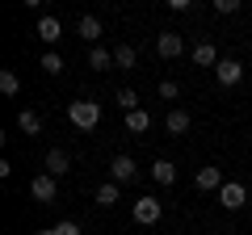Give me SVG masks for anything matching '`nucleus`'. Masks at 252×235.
I'll return each instance as SVG.
<instances>
[{
  "instance_id": "obj_6",
  "label": "nucleus",
  "mask_w": 252,
  "mask_h": 235,
  "mask_svg": "<svg viewBox=\"0 0 252 235\" xmlns=\"http://www.w3.org/2000/svg\"><path fill=\"white\" fill-rule=\"evenodd\" d=\"M38 38H42L46 46H55L63 38V26H59V17H51V13H42V17H38V29H34Z\"/></svg>"
},
{
  "instance_id": "obj_10",
  "label": "nucleus",
  "mask_w": 252,
  "mask_h": 235,
  "mask_svg": "<svg viewBox=\"0 0 252 235\" xmlns=\"http://www.w3.org/2000/svg\"><path fill=\"white\" fill-rule=\"evenodd\" d=\"M189 126H193V118H189L185 109H172V114L164 118V130H168V135H185Z\"/></svg>"
},
{
  "instance_id": "obj_19",
  "label": "nucleus",
  "mask_w": 252,
  "mask_h": 235,
  "mask_svg": "<svg viewBox=\"0 0 252 235\" xmlns=\"http://www.w3.org/2000/svg\"><path fill=\"white\" fill-rule=\"evenodd\" d=\"M147 126H152V118H147L143 109H135V114H126V130H130V135H143Z\"/></svg>"
},
{
  "instance_id": "obj_9",
  "label": "nucleus",
  "mask_w": 252,
  "mask_h": 235,
  "mask_svg": "<svg viewBox=\"0 0 252 235\" xmlns=\"http://www.w3.org/2000/svg\"><path fill=\"white\" fill-rule=\"evenodd\" d=\"M181 51H185L181 34H160V38H156V55H160V59H177Z\"/></svg>"
},
{
  "instance_id": "obj_8",
  "label": "nucleus",
  "mask_w": 252,
  "mask_h": 235,
  "mask_svg": "<svg viewBox=\"0 0 252 235\" xmlns=\"http://www.w3.org/2000/svg\"><path fill=\"white\" fill-rule=\"evenodd\" d=\"M193 185H198L202 193H210V189H223V168H198V176H193Z\"/></svg>"
},
{
  "instance_id": "obj_23",
  "label": "nucleus",
  "mask_w": 252,
  "mask_h": 235,
  "mask_svg": "<svg viewBox=\"0 0 252 235\" xmlns=\"http://www.w3.org/2000/svg\"><path fill=\"white\" fill-rule=\"evenodd\" d=\"M160 97H164V101H177V97H181L177 80H160Z\"/></svg>"
},
{
  "instance_id": "obj_17",
  "label": "nucleus",
  "mask_w": 252,
  "mask_h": 235,
  "mask_svg": "<svg viewBox=\"0 0 252 235\" xmlns=\"http://www.w3.org/2000/svg\"><path fill=\"white\" fill-rule=\"evenodd\" d=\"M76 34H80L84 42H93V46H97V38H101V21H97V17H80V26H76Z\"/></svg>"
},
{
  "instance_id": "obj_26",
  "label": "nucleus",
  "mask_w": 252,
  "mask_h": 235,
  "mask_svg": "<svg viewBox=\"0 0 252 235\" xmlns=\"http://www.w3.org/2000/svg\"><path fill=\"white\" fill-rule=\"evenodd\" d=\"M38 235H59V231H55V227H46V231H38Z\"/></svg>"
},
{
  "instance_id": "obj_16",
  "label": "nucleus",
  "mask_w": 252,
  "mask_h": 235,
  "mask_svg": "<svg viewBox=\"0 0 252 235\" xmlns=\"http://www.w3.org/2000/svg\"><path fill=\"white\" fill-rule=\"evenodd\" d=\"M17 126L26 130V135H38V130H42V114H38V109H21V114H17Z\"/></svg>"
},
{
  "instance_id": "obj_4",
  "label": "nucleus",
  "mask_w": 252,
  "mask_h": 235,
  "mask_svg": "<svg viewBox=\"0 0 252 235\" xmlns=\"http://www.w3.org/2000/svg\"><path fill=\"white\" fill-rule=\"evenodd\" d=\"M160 214H164L160 198H139V202H135V223L152 227V223H160Z\"/></svg>"
},
{
  "instance_id": "obj_1",
  "label": "nucleus",
  "mask_w": 252,
  "mask_h": 235,
  "mask_svg": "<svg viewBox=\"0 0 252 235\" xmlns=\"http://www.w3.org/2000/svg\"><path fill=\"white\" fill-rule=\"evenodd\" d=\"M67 118H72L76 130H93V126H101V105L97 101H72L67 105Z\"/></svg>"
},
{
  "instance_id": "obj_21",
  "label": "nucleus",
  "mask_w": 252,
  "mask_h": 235,
  "mask_svg": "<svg viewBox=\"0 0 252 235\" xmlns=\"http://www.w3.org/2000/svg\"><path fill=\"white\" fill-rule=\"evenodd\" d=\"M42 72H46V76H59V72H63V55L46 51V55H42Z\"/></svg>"
},
{
  "instance_id": "obj_24",
  "label": "nucleus",
  "mask_w": 252,
  "mask_h": 235,
  "mask_svg": "<svg viewBox=\"0 0 252 235\" xmlns=\"http://www.w3.org/2000/svg\"><path fill=\"white\" fill-rule=\"evenodd\" d=\"M215 13H223V17L227 13H240V0H215Z\"/></svg>"
},
{
  "instance_id": "obj_3",
  "label": "nucleus",
  "mask_w": 252,
  "mask_h": 235,
  "mask_svg": "<svg viewBox=\"0 0 252 235\" xmlns=\"http://www.w3.org/2000/svg\"><path fill=\"white\" fill-rule=\"evenodd\" d=\"M30 193H34V202H42V206H51L55 198H59V185H55L51 172H42V176H34V185H30Z\"/></svg>"
},
{
  "instance_id": "obj_14",
  "label": "nucleus",
  "mask_w": 252,
  "mask_h": 235,
  "mask_svg": "<svg viewBox=\"0 0 252 235\" xmlns=\"http://www.w3.org/2000/svg\"><path fill=\"white\" fill-rule=\"evenodd\" d=\"M118 198H122V185H114V181H105V185L97 189V206H101V210L118 206Z\"/></svg>"
},
{
  "instance_id": "obj_11",
  "label": "nucleus",
  "mask_w": 252,
  "mask_h": 235,
  "mask_svg": "<svg viewBox=\"0 0 252 235\" xmlns=\"http://www.w3.org/2000/svg\"><path fill=\"white\" fill-rule=\"evenodd\" d=\"M152 181L156 185H172V181H177V164H172V160H156L152 164Z\"/></svg>"
},
{
  "instance_id": "obj_7",
  "label": "nucleus",
  "mask_w": 252,
  "mask_h": 235,
  "mask_svg": "<svg viewBox=\"0 0 252 235\" xmlns=\"http://www.w3.org/2000/svg\"><path fill=\"white\" fill-rule=\"evenodd\" d=\"M219 202H223V206H227V210H240V206H244V202H248V189H244V185H240V181H227V185H223V189H219Z\"/></svg>"
},
{
  "instance_id": "obj_12",
  "label": "nucleus",
  "mask_w": 252,
  "mask_h": 235,
  "mask_svg": "<svg viewBox=\"0 0 252 235\" xmlns=\"http://www.w3.org/2000/svg\"><path fill=\"white\" fill-rule=\"evenodd\" d=\"M67 168H72L67 151H59V147H55V151H46V172H51V176H63Z\"/></svg>"
},
{
  "instance_id": "obj_20",
  "label": "nucleus",
  "mask_w": 252,
  "mask_h": 235,
  "mask_svg": "<svg viewBox=\"0 0 252 235\" xmlns=\"http://www.w3.org/2000/svg\"><path fill=\"white\" fill-rule=\"evenodd\" d=\"M118 105H122V114H135V109H139L135 88H118Z\"/></svg>"
},
{
  "instance_id": "obj_2",
  "label": "nucleus",
  "mask_w": 252,
  "mask_h": 235,
  "mask_svg": "<svg viewBox=\"0 0 252 235\" xmlns=\"http://www.w3.org/2000/svg\"><path fill=\"white\" fill-rule=\"evenodd\" d=\"M109 176H114V185H130L139 176V164L130 160V155H114V164H109Z\"/></svg>"
},
{
  "instance_id": "obj_15",
  "label": "nucleus",
  "mask_w": 252,
  "mask_h": 235,
  "mask_svg": "<svg viewBox=\"0 0 252 235\" xmlns=\"http://www.w3.org/2000/svg\"><path fill=\"white\" fill-rule=\"evenodd\" d=\"M109 63H114V51H105V46H89V67H93V72H105Z\"/></svg>"
},
{
  "instance_id": "obj_25",
  "label": "nucleus",
  "mask_w": 252,
  "mask_h": 235,
  "mask_svg": "<svg viewBox=\"0 0 252 235\" xmlns=\"http://www.w3.org/2000/svg\"><path fill=\"white\" fill-rule=\"evenodd\" d=\"M55 231H59V235H80V227H76V223H59Z\"/></svg>"
},
{
  "instance_id": "obj_5",
  "label": "nucleus",
  "mask_w": 252,
  "mask_h": 235,
  "mask_svg": "<svg viewBox=\"0 0 252 235\" xmlns=\"http://www.w3.org/2000/svg\"><path fill=\"white\" fill-rule=\"evenodd\" d=\"M215 80L223 84V88L240 84V80H244V63H235V59H219V67H215Z\"/></svg>"
},
{
  "instance_id": "obj_18",
  "label": "nucleus",
  "mask_w": 252,
  "mask_h": 235,
  "mask_svg": "<svg viewBox=\"0 0 252 235\" xmlns=\"http://www.w3.org/2000/svg\"><path fill=\"white\" fill-rule=\"evenodd\" d=\"M0 92H4V97H17V92H21V80H17V72H13V67H4V72H0Z\"/></svg>"
},
{
  "instance_id": "obj_13",
  "label": "nucleus",
  "mask_w": 252,
  "mask_h": 235,
  "mask_svg": "<svg viewBox=\"0 0 252 235\" xmlns=\"http://www.w3.org/2000/svg\"><path fill=\"white\" fill-rule=\"evenodd\" d=\"M193 63H198V67H219V51L210 42H198V46H193Z\"/></svg>"
},
{
  "instance_id": "obj_22",
  "label": "nucleus",
  "mask_w": 252,
  "mask_h": 235,
  "mask_svg": "<svg viewBox=\"0 0 252 235\" xmlns=\"http://www.w3.org/2000/svg\"><path fill=\"white\" fill-rule=\"evenodd\" d=\"M114 63H118V67H135V46H126V42H122V46L114 51Z\"/></svg>"
}]
</instances>
